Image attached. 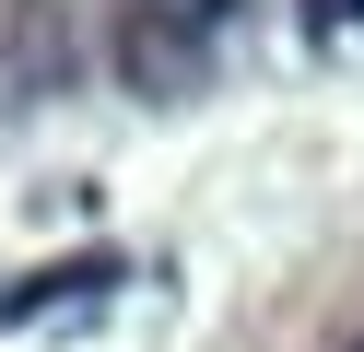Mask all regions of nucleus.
Returning <instances> with one entry per match:
<instances>
[{"mask_svg": "<svg viewBox=\"0 0 364 352\" xmlns=\"http://www.w3.org/2000/svg\"><path fill=\"white\" fill-rule=\"evenodd\" d=\"M106 12V47H118V70H141V82H165L176 59H188L200 36H212L235 0H95Z\"/></svg>", "mask_w": 364, "mask_h": 352, "instance_id": "nucleus-1", "label": "nucleus"}]
</instances>
